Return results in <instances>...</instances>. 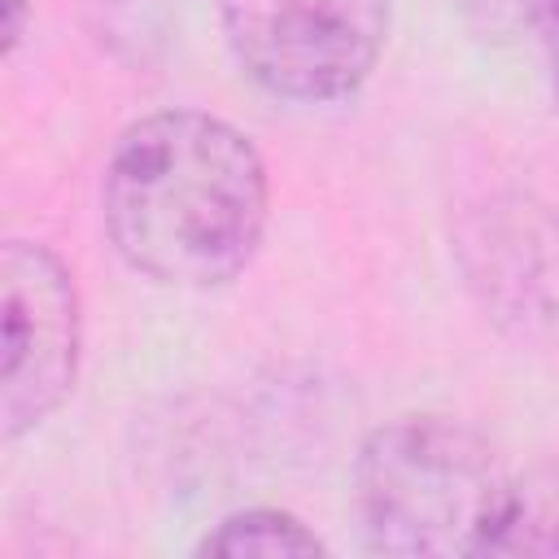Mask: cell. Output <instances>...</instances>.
<instances>
[{
  "label": "cell",
  "instance_id": "2",
  "mask_svg": "<svg viewBox=\"0 0 559 559\" xmlns=\"http://www.w3.org/2000/svg\"><path fill=\"white\" fill-rule=\"evenodd\" d=\"M354 498L362 537L380 555H489L511 472L476 428L445 415H406L362 441Z\"/></svg>",
  "mask_w": 559,
  "mask_h": 559
},
{
  "label": "cell",
  "instance_id": "7",
  "mask_svg": "<svg viewBox=\"0 0 559 559\" xmlns=\"http://www.w3.org/2000/svg\"><path fill=\"white\" fill-rule=\"evenodd\" d=\"M319 550L323 542L297 515L271 507H249L218 520L214 533H205L197 546V555H223V559H240V555L280 559V555H319Z\"/></svg>",
  "mask_w": 559,
  "mask_h": 559
},
{
  "label": "cell",
  "instance_id": "10",
  "mask_svg": "<svg viewBox=\"0 0 559 559\" xmlns=\"http://www.w3.org/2000/svg\"><path fill=\"white\" fill-rule=\"evenodd\" d=\"M26 26V0H4V48L13 52Z\"/></svg>",
  "mask_w": 559,
  "mask_h": 559
},
{
  "label": "cell",
  "instance_id": "9",
  "mask_svg": "<svg viewBox=\"0 0 559 559\" xmlns=\"http://www.w3.org/2000/svg\"><path fill=\"white\" fill-rule=\"evenodd\" d=\"M537 31H542V52H546V70H550V92L559 100V0H546L537 13Z\"/></svg>",
  "mask_w": 559,
  "mask_h": 559
},
{
  "label": "cell",
  "instance_id": "6",
  "mask_svg": "<svg viewBox=\"0 0 559 559\" xmlns=\"http://www.w3.org/2000/svg\"><path fill=\"white\" fill-rule=\"evenodd\" d=\"M489 555H559V463L511 476V498Z\"/></svg>",
  "mask_w": 559,
  "mask_h": 559
},
{
  "label": "cell",
  "instance_id": "4",
  "mask_svg": "<svg viewBox=\"0 0 559 559\" xmlns=\"http://www.w3.org/2000/svg\"><path fill=\"white\" fill-rule=\"evenodd\" d=\"M79 288L66 262L35 240L0 249V432L4 441L39 428L79 376Z\"/></svg>",
  "mask_w": 559,
  "mask_h": 559
},
{
  "label": "cell",
  "instance_id": "1",
  "mask_svg": "<svg viewBox=\"0 0 559 559\" xmlns=\"http://www.w3.org/2000/svg\"><path fill=\"white\" fill-rule=\"evenodd\" d=\"M266 162L245 131L201 109L131 122L105 166L100 214L118 258L170 288L236 280L266 231Z\"/></svg>",
  "mask_w": 559,
  "mask_h": 559
},
{
  "label": "cell",
  "instance_id": "8",
  "mask_svg": "<svg viewBox=\"0 0 559 559\" xmlns=\"http://www.w3.org/2000/svg\"><path fill=\"white\" fill-rule=\"evenodd\" d=\"M463 4L485 31H515L520 22H537L546 0H463Z\"/></svg>",
  "mask_w": 559,
  "mask_h": 559
},
{
  "label": "cell",
  "instance_id": "5",
  "mask_svg": "<svg viewBox=\"0 0 559 559\" xmlns=\"http://www.w3.org/2000/svg\"><path fill=\"white\" fill-rule=\"evenodd\" d=\"M463 284L520 341L559 336V214L528 192H498L463 214L454 236Z\"/></svg>",
  "mask_w": 559,
  "mask_h": 559
},
{
  "label": "cell",
  "instance_id": "3",
  "mask_svg": "<svg viewBox=\"0 0 559 559\" xmlns=\"http://www.w3.org/2000/svg\"><path fill=\"white\" fill-rule=\"evenodd\" d=\"M240 70L284 100H341L367 83L389 39V0H218Z\"/></svg>",
  "mask_w": 559,
  "mask_h": 559
}]
</instances>
